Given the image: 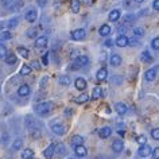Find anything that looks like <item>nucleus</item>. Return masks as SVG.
I'll return each mask as SVG.
<instances>
[{"label":"nucleus","mask_w":159,"mask_h":159,"mask_svg":"<svg viewBox=\"0 0 159 159\" xmlns=\"http://www.w3.org/2000/svg\"><path fill=\"white\" fill-rule=\"evenodd\" d=\"M115 43H116L119 47H125L129 45V39H128V37H125V35H119Z\"/></svg>","instance_id":"0eeeda50"},{"label":"nucleus","mask_w":159,"mask_h":159,"mask_svg":"<svg viewBox=\"0 0 159 159\" xmlns=\"http://www.w3.org/2000/svg\"><path fill=\"white\" fill-rule=\"evenodd\" d=\"M152 8L155 11H159V0H154V3H152Z\"/></svg>","instance_id":"49530a36"},{"label":"nucleus","mask_w":159,"mask_h":159,"mask_svg":"<svg viewBox=\"0 0 159 159\" xmlns=\"http://www.w3.org/2000/svg\"><path fill=\"white\" fill-rule=\"evenodd\" d=\"M140 59L143 62H151V61H152V55H151V53L148 50H144L140 54Z\"/></svg>","instance_id":"b1692460"},{"label":"nucleus","mask_w":159,"mask_h":159,"mask_svg":"<svg viewBox=\"0 0 159 159\" xmlns=\"http://www.w3.org/2000/svg\"><path fill=\"white\" fill-rule=\"evenodd\" d=\"M74 152L78 158H84L88 155V150H86V147H84V146H77V147H74Z\"/></svg>","instance_id":"f8f14e48"},{"label":"nucleus","mask_w":159,"mask_h":159,"mask_svg":"<svg viewBox=\"0 0 159 159\" xmlns=\"http://www.w3.org/2000/svg\"><path fill=\"white\" fill-rule=\"evenodd\" d=\"M85 2H86V0H85Z\"/></svg>","instance_id":"bf43d9fd"},{"label":"nucleus","mask_w":159,"mask_h":159,"mask_svg":"<svg viewBox=\"0 0 159 159\" xmlns=\"http://www.w3.org/2000/svg\"><path fill=\"white\" fill-rule=\"evenodd\" d=\"M18 23H19L18 18H12V19H11V20L8 22V27H10V29H14V27H16Z\"/></svg>","instance_id":"ea45409f"},{"label":"nucleus","mask_w":159,"mask_h":159,"mask_svg":"<svg viewBox=\"0 0 159 159\" xmlns=\"http://www.w3.org/2000/svg\"><path fill=\"white\" fill-rule=\"evenodd\" d=\"M7 47L4 45H0V58H6L7 57Z\"/></svg>","instance_id":"4c0bfd02"},{"label":"nucleus","mask_w":159,"mask_h":159,"mask_svg":"<svg viewBox=\"0 0 159 159\" xmlns=\"http://www.w3.org/2000/svg\"><path fill=\"white\" fill-rule=\"evenodd\" d=\"M37 18H38V14H37L35 10H30V11L26 12V20L29 23H34L35 20H37Z\"/></svg>","instance_id":"4468645a"},{"label":"nucleus","mask_w":159,"mask_h":159,"mask_svg":"<svg viewBox=\"0 0 159 159\" xmlns=\"http://www.w3.org/2000/svg\"><path fill=\"white\" fill-rule=\"evenodd\" d=\"M135 2H136V3H143L144 0H135Z\"/></svg>","instance_id":"6e6d98bb"},{"label":"nucleus","mask_w":159,"mask_h":159,"mask_svg":"<svg viewBox=\"0 0 159 159\" xmlns=\"http://www.w3.org/2000/svg\"><path fill=\"white\" fill-rule=\"evenodd\" d=\"M98 34H100L101 37H108L111 34V27L108 25H102L100 29H98Z\"/></svg>","instance_id":"5701e85b"},{"label":"nucleus","mask_w":159,"mask_h":159,"mask_svg":"<svg viewBox=\"0 0 159 159\" xmlns=\"http://www.w3.org/2000/svg\"><path fill=\"white\" fill-rule=\"evenodd\" d=\"M34 158V151L31 148H26L22 151V159H33Z\"/></svg>","instance_id":"a878e982"},{"label":"nucleus","mask_w":159,"mask_h":159,"mask_svg":"<svg viewBox=\"0 0 159 159\" xmlns=\"http://www.w3.org/2000/svg\"><path fill=\"white\" fill-rule=\"evenodd\" d=\"M138 154H139V157H142V158H147L148 155L152 154V150H151V147H150L148 144H144V146H140V147H139Z\"/></svg>","instance_id":"423d86ee"},{"label":"nucleus","mask_w":159,"mask_h":159,"mask_svg":"<svg viewBox=\"0 0 159 159\" xmlns=\"http://www.w3.org/2000/svg\"><path fill=\"white\" fill-rule=\"evenodd\" d=\"M71 39L73 41H82L85 37H86V31L84 29H77L74 31H71Z\"/></svg>","instance_id":"7ed1b4c3"},{"label":"nucleus","mask_w":159,"mask_h":159,"mask_svg":"<svg viewBox=\"0 0 159 159\" xmlns=\"http://www.w3.org/2000/svg\"><path fill=\"white\" fill-rule=\"evenodd\" d=\"M69 159H81V158H78V157H74V158H69Z\"/></svg>","instance_id":"4d7b16f0"},{"label":"nucleus","mask_w":159,"mask_h":159,"mask_svg":"<svg viewBox=\"0 0 159 159\" xmlns=\"http://www.w3.org/2000/svg\"><path fill=\"white\" fill-rule=\"evenodd\" d=\"M151 47H152L154 50H159V37L154 38L152 41H151Z\"/></svg>","instance_id":"c9c22d12"},{"label":"nucleus","mask_w":159,"mask_h":159,"mask_svg":"<svg viewBox=\"0 0 159 159\" xmlns=\"http://www.w3.org/2000/svg\"><path fill=\"white\" fill-rule=\"evenodd\" d=\"M31 70H33V67H31L30 65H23L22 69H20V74L22 75H29L31 73Z\"/></svg>","instance_id":"2f4dec72"},{"label":"nucleus","mask_w":159,"mask_h":159,"mask_svg":"<svg viewBox=\"0 0 159 159\" xmlns=\"http://www.w3.org/2000/svg\"><path fill=\"white\" fill-rule=\"evenodd\" d=\"M23 147V142L20 140V139H16L14 143H12V150L14 151H18V150H20Z\"/></svg>","instance_id":"72a5a7b5"},{"label":"nucleus","mask_w":159,"mask_h":159,"mask_svg":"<svg viewBox=\"0 0 159 159\" xmlns=\"http://www.w3.org/2000/svg\"><path fill=\"white\" fill-rule=\"evenodd\" d=\"M51 131L55 134V135H63L66 132V128H65V125L61 124V123H57V121H54L53 124H51Z\"/></svg>","instance_id":"20e7f679"},{"label":"nucleus","mask_w":159,"mask_h":159,"mask_svg":"<svg viewBox=\"0 0 159 159\" xmlns=\"http://www.w3.org/2000/svg\"><path fill=\"white\" fill-rule=\"evenodd\" d=\"M108 19H109L111 22H117L119 19H120V11H119V10H112L109 12Z\"/></svg>","instance_id":"4be33fe9"},{"label":"nucleus","mask_w":159,"mask_h":159,"mask_svg":"<svg viewBox=\"0 0 159 159\" xmlns=\"http://www.w3.org/2000/svg\"><path fill=\"white\" fill-rule=\"evenodd\" d=\"M31 67H33V69H39V67H41V65H39V62L38 61H33V62H31V65H30Z\"/></svg>","instance_id":"a18cd8bd"},{"label":"nucleus","mask_w":159,"mask_h":159,"mask_svg":"<svg viewBox=\"0 0 159 159\" xmlns=\"http://www.w3.org/2000/svg\"><path fill=\"white\" fill-rule=\"evenodd\" d=\"M25 121H26V125L30 128V131H33V129L37 128V124H35V120H34V117L31 116V115H29V116L26 117V120H25Z\"/></svg>","instance_id":"412c9836"},{"label":"nucleus","mask_w":159,"mask_h":159,"mask_svg":"<svg viewBox=\"0 0 159 159\" xmlns=\"http://www.w3.org/2000/svg\"><path fill=\"white\" fill-rule=\"evenodd\" d=\"M4 61L6 63H8V65H14V63H16V57H15V54H8L7 57L4 58Z\"/></svg>","instance_id":"c85d7f7f"},{"label":"nucleus","mask_w":159,"mask_h":159,"mask_svg":"<svg viewBox=\"0 0 159 159\" xmlns=\"http://www.w3.org/2000/svg\"><path fill=\"white\" fill-rule=\"evenodd\" d=\"M125 31H127V27H124V26H120V27H119V33H120V35H124Z\"/></svg>","instance_id":"de8ad7c7"},{"label":"nucleus","mask_w":159,"mask_h":159,"mask_svg":"<svg viewBox=\"0 0 159 159\" xmlns=\"http://www.w3.org/2000/svg\"><path fill=\"white\" fill-rule=\"evenodd\" d=\"M38 35V29L37 27H31V29L27 30V37L29 38H37Z\"/></svg>","instance_id":"7c9ffc66"},{"label":"nucleus","mask_w":159,"mask_h":159,"mask_svg":"<svg viewBox=\"0 0 159 159\" xmlns=\"http://www.w3.org/2000/svg\"><path fill=\"white\" fill-rule=\"evenodd\" d=\"M54 152H55V144L54 143H51V144L47 147L45 151H43V155H45L46 159H51L53 158V155H54Z\"/></svg>","instance_id":"ddd939ff"},{"label":"nucleus","mask_w":159,"mask_h":159,"mask_svg":"<svg viewBox=\"0 0 159 159\" xmlns=\"http://www.w3.org/2000/svg\"><path fill=\"white\" fill-rule=\"evenodd\" d=\"M55 151H58L59 154H65L66 152V150H65V147H63V144H61V143H59L58 146H55Z\"/></svg>","instance_id":"a19ab883"},{"label":"nucleus","mask_w":159,"mask_h":159,"mask_svg":"<svg viewBox=\"0 0 159 159\" xmlns=\"http://www.w3.org/2000/svg\"><path fill=\"white\" fill-rule=\"evenodd\" d=\"M119 135H120V136H124V131H119Z\"/></svg>","instance_id":"5fc2aeb1"},{"label":"nucleus","mask_w":159,"mask_h":159,"mask_svg":"<svg viewBox=\"0 0 159 159\" xmlns=\"http://www.w3.org/2000/svg\"><path fill=\"white\" fill-rule=\"evenodd\" d=\"M136 142H138L140 146H144V144H147V138L144 136V135H140V136L136 138Z\"/></svg>","instance_id":"e433bc0d"},{"label":"nucleus","mask_w":159,"mask_h":159,"mask_svg":"<svg viewBox=\"0 0 159 159\" xmlns=\"http://www.w3.org/2000/svg\"><path fill=\"white\" fill-rule=\"evenodd\" d=\"M42 63L43 65H49V54H43V57H42Z\"/></svg>","instance_id":"37998d69"},{"label":"nucleus","mask_w":159,"mask_h":159,"mask_svg":"<svg viewBox=\"0 0 159 159\" xmlns=\"http://www.w3.org/2000/svg\"><path fill=\"white\" fill-rule=\"evenodd\" d=\"M18 53H19V55H20L22 58H27L29 57V50L26 49V47H18Z\"/></svg>","instance_id":"473e14b6"},{"label":"nucleus","mask_w":159,"mask_h":159,"mask_svg":"<svg viewBox=\"0 0 159 159\" xmlns=\"http://www.w3.org/2000/svg\"><path fill=\"white\" fill-rule=\"evenodd\" d=\"M111 135H112V128H111V127H102V128L98 131V136L101 139H108Z\"/></svg>","instance_id":"9d476101"},{"label":"nucleus","mask_w":159,"mask_h":159,"mask_svg":"<svg viewBox=\"0 0 159 159\" xmlns=\"http://www.w3.org/2000/svg\"><path fill=\"white\" fill-rule=\"evenodd\" d=\"M71 146L73 147H77V146H84V138L80 136V135H74L73 138H71Z\"/></svg>","instance_id":"f3484780"},{"label":"nucleus","mask_w":159,"mask_h":159,"mask_svg":"<svg viewBox=\"0 0 159 159\" xmlns=\"http://www.w3.org/2000/svg\"><path fill=\"white\" fill-rule=\"evenodd\" d=\"M71 112H73V111H71V109H65V115H66V116H70Z\"/></svg>","instance_id":"603ef678"},{"label":"nucleus","mask_w":159,"mask_h":159,"mask_svg":"<svg viewBox=\"0 0 159 159\" xmlns=\"http://www.w3.org/2000/svg\"><path fill=\"white\" fill-rule=\"evenodd\" d=\"M33 159H37V158H33Z\"/></svg>","instance_id":"13d9d810"},{"label":"nucleus","mask_w":159,"mask_h":159,"mask_svg":"<svg viewBox=\"0 0 159 159\" xmlns=\"http://www.w3.org/2000/svg\"><path fill=\"white\" fill-rule=\"evenodd\" d=\"M51 108H53L51 102L43 101V102H39V104L35 105V112H37L38 115H41V116H46V115L51 111Z\"/></svg>","instance_id":"f257e3e1"},{"label":"nucleus","mask_w":159,"mask_h":159,"mask_svg":"<svg viewBox=\"0 0 159 159\" xmlns=\"http://www.w3.org/2000/svg\"><path fill=\"white\" fill-rule=\"evenodd\" d=\"M30 93H31V89H30V86H29V85L23 84V85L19 86V89H18V94H19L20 97H27Z\"/></svg>","instance_id":"1a4fd4ad"},{"label":"nucleus","mask_w":159,"mask_h":159,"mask_svg":"<svg viewBox=\"0 0 159 159\" xmlns=\"http://www.w3.org/2000/svg\"><path fill=\"white\" fill-rule=\"evenodd\" d=\"M70 8H71V12L78 14L80 8H81V2L80 0H70Z\"/></svg>","instance_id":"6ab92c4d"},{"label":"nucleus","mask_w":159,"mask_h":159,"mask_svg":"<svg viewBox=\"0 0 159 159\" xmlns=\"http://www.w3.org/2000/svg\"><path fill=\"white\" fill-rule=\"evenodd\" d=\"M151 136H152L154 140H159V128H154L151 131Z\"/></svg>","instance_id":"58836bf2"},{"label":"nucleus","mask_w":159,"mask_h":159,"mask_svg":"<svg viewBox=\"0 0 159 159\" xmlns=\"http://www.w3.org/2000/svg\"><path fill=\"white\" fill-rule=\"evenodd\" d=\"M112 150L116 154L121 152V151L124 150V143H123V140H120V139H116V140H113V143H112Z\"/></svg>","instance_id":"6e6552de"},{"label":"nucleus","mask_w":159,"mask_h":159,"mask_svg":"<svg viewBox=\"0 0 159 159\" xmlns=\"http://www.w3.org/2000/svg\"><path fill=\"white\" fill-rule=\"evenodd\" d=\"M134 19H135L134 15L132 14H128V15H125V16H124V23H129V22H132Z\"/></svg>","instance_id":"79ce46f5"},{"label":"nucleus","mask_w":159,"mask_h":159,"mask_svg":"<svg viewBox=\"0 0 159 159\" xmlns=\"http://www.w3.org/2000/svg\"><path fill=\"white\" fill-rule=\"evenodd\" d=\"M88 63H89V58L86 57V55H78V57L74 59L73 65H70V69L71 70H78L80 67L86 66Z\"/></svg>","instance_id":"f03ea898"},{"label":"nucleus","mask_w":159,"mask_h":159,"mask_svg":"<svg viewBox=\"0 0 159 159\" xmlns=\"http://www.w3.org/2000/svg\"><path fill=\"white\" fill-rule=\"evenodd\" d=\"M58 81H59V84L63 85V86H67V85H70V77L69 75H61V77L58 78Z\"/></svg>","instance_id":"cd10ccee"},{"label":"nucleus","mask_w":159,"mask_h":159,"mask_svg":"<svg viewBox=\"0 0 159 159\" xmlns=\"http://www.w3.org/2000/svg\"><path fill=\"white\" fill-rule=\"evenodd\" d=\"M45 2L46 0H39V6H45Z\"/></svg>","instance_id":"864d4df0"},{"label":"nucleus","mask_w":159,"mask_h":159,"mask_svg":"<svg viewBox=\"0 0 159 159\" xmlns=\"http://www.w3.org/2000/svg\"><path fill=\"white\" fill-rule=\"evenodd\" d=\"M152 157H154V159H159V147L152 150Z\"/></svg>","instance_id":"c03bdc74"},{"label":"nucleus","mask_w":159,"mask_h":159,"mask_svg":"<svg viewBox=\"0 0 159 159\" xmlns=\"http://www.w3.org/2000/svg\"><path fill=\"white\" fill-rule=\"evenodd\" d=\"M158 70H159V66H154V67H151V69L147 70V71H146V74H144L146 81H154V80L157 78Z\"/></svg>","instance_id":"39448f33"},{"label":"nucleus","mask_w":159,"mask_h":159,"mask_svg":"<svg viewBox=\"0 0 159 159\" xmlns=\"http://www.w3.org/2000/svg\"><path fill=\"white\" fill-rule=\"evenodd\" d=\"M129 45H131V46H134V45H138L136 37H135V38H132V39H129Z\"/></svg>","instance_id":"3c124183"},{"label":"nucleus","mask_w":159,"mask_h":159,"mask_svg":"<svg viewBox=\"0 0 159 159\" xmlns=\"http://www.w3.org/2000/svg\"><path fill=\"white\" fill-rule=\"evenodd\" d=\"M121 57L119 54H112L111 55V58H109V63L112 66H120L121 65Z\"/></svg>","instance_id":"2eb2a0df"},{"label":"nucleus","mask_w":159,"mask_h":159,"mask_svg":"<svg viewBox=\"0 0 159 159\" xmlns=\"http://www.w3.org/2000/svg\"><path fill=\"white\" fill-rule=\"evenodd\" d=\"M101 96H102V89L100 86H96L92 92V100H98Z\"/></svg>","instance_id":"393cba45"},{"label":"nucleus","mask_w":159,"mask_h":159,"mask_svg":"<svg viewBox=\"0 0 159 159\" xmlns=\"http://www.w3.org/2000/svg\"><path fill=\"white\" fill-rule=\"evenodd\" d=\"M112 45H113V41H112V39H107V41H105V46H107V47H111Z\"/></svg>","instance_id":"8fccbe9b"},{"label":"nucleus","mask_w":159,"mask_h":159,"mask_svg":"<svg viewBox=\"0 0 159 159\" xmlns=\"http://www.w3.org/2000/svg\"><path fill=\"white\" fill-rule=\"evenodd\" d=\"M11 38H12V34L10 31H2L0 33V41H8Z\"/></svg>","instance_id":"c756f323"},{"label":"nucleus","mask_w":159,"mask_h":159,"mask_svg":"<svg viewBox=\"0 0 159 159\" xmlns=\"http://www.w3.org/2000/svg\"><path fill=\"white\" fill-rule=\"evenodd\" d=\"M88 100H89V96H88V94H86V93H81L78 97H75L74 101L77 102V104H85V102L88 101Z\"/></svg>","instance_id":"bb28decb"},{"label":"nucleus","mask_w":159,"mask_h":159,"mask_svg":"<svg viewBox=\"0 0 159 159\" xmlns=\"http://www.w3.org/2000/svg\"><path fill=\"white\" fill-rule=\"evenodd\" d=\"M47 80H49V78H47V77H46V75H45V77H43V78H42V82H41V88H45V85H46Z\"/></svg>","instance_id":"09e8293b"},{"label":"nucleus","mask_w":159,"mask_h":159,"mask_svg":"<svg viewBox=\"0 0 159 159\" xmlns=\"http://www.w3.org/2000/svg\"><path fill=\"white\" fill-rule=\"evenodd\" d=\"M47 46V37H38L37 41H35V47L38 49H43V47Z\"/></svg>","instance_id":"a211bd4d"},{"label":"nucleus","mask_w":159,"mask_h":159,"mask_svg":"<svg viewBox=\"0 0 159 159\" xmlns=\"http://www.w3.org/2000/svg\"><path fill=\"white\" fill-rule=\"evenodd\" d=\"M134 35L136 38H140V37L144 35V30H143L142 27H135V29H134Z\"/></svg>","instance_id":"f704fd0d"},{"label":"nucleus","mask_w":159,"mask_h":159,"mask_svg":"<svg viewBox=\"0 0 159 159\" xmlns=\"http://www.w3.org/2000/svg\"><path fill=\"white\" fill-rule=\"evenodd\" d=\"M107 77H108V70H107L105 67H101V69L97 71V74H96L97 81H104V80H107Z\"/></svg>","instance_id":"aec40b11"},{"label":"nucleus","mask_w":159,"mask_h":159,"mask_svg":"<svg viewBox=\"0 0 159 159\" xmlns=\"http://www.w3.org/2000/svg\"><path fill=\"white\" fill-rule=\"evenodd\" d=\"M115 109H116V112L120 115V116L125 115L127 111H128V108H127V105L124 104V102H117V104L115 105Z\"/></svg>","instance_id":"dca6fc26"},{"label":"nucleus","mask_w":159,"mask_h":159,"mask_svg":"<svg viewBox=\"0 0 159 159\" xmlns=\"http://www.w3.org/2000/svg\"><path fill=\"white\" fill-rule=\"evenodd\" d=\"M74 86H75V88H77L78 90H85V89H86V80H85V78H82V77L75 78Z\"/></svg>","instance_id":"9b49d317"}]
</instances>
